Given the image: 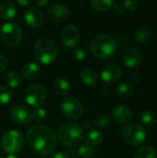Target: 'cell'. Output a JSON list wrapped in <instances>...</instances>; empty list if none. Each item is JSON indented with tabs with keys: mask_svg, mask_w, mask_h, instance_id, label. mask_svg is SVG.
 <instances>
[{
	"mask_svg": "<svg viewBox=\"0 0 157 158\" xmlns=\"http://www.w3.org/2000/svg\"><path fill=\"white\" fill-rule=\"evenodd\" d=\"M30 147L40 156H48L53 153L57 144V136L46 125H33L26 134Z\"/></svg>",
	"mask_w": 157,
	"mask_h": 158,
	"instance_id": "cell-1",
	"label": "cell"
},
{
	"mask_svg": "<svg viewBox=\"0 0 157 158\" xmlns=\"http://www.w3.org/2000/svg\"><path fill=\"white\" fill-rule=\"evenodd\" d=\"M35 56L43 65L53 63L58 56V46L56 43L49 37L39 38L34 46Z\"/></svg>",
	"mask_w": 157,
	"mask_h": 158,
	"instance_id": "cell-2",
	"label": "cell"
},
{
	"mask_svg": "<svg viewBox=\"0 0 157 158\" xmlns=\"http://www.w3.org/2000/svg\"><path fill=\"white\" fill-rule=\"evenodd\" d=\"M56 136L64 145L76 146L82 142L84 131L82 127L79 124L75 122H66L58 128Z\"/></svg>",
	"mask_w": 157,
	"mask_h": 158,
	"instance_id": "cell-3",
	"label": "cell"
},
{
	"mask_svg": "<svg viewBox=\"0 0 157 158\" xmlns=\"http://www.w3.org/2000/svg\"><path fill=\"white\" fill-rule=\"evenodd\" d=\"M92 54L97 58H108L114 55L117 49L115 39L107 34H101L93 39L90 44Z\"/></svg>",
	"mask_w": 157,
	"mask_h": 158,
	"instance_id": "cell-4",
	"label": "cell"
},
{
	"mask_svg": "<svg viewBox=\"0 0 157 158\" xmlns=\"http://www.w3.org/2000/svg\"><path fill=\"white\" fill-rule=\"evenodd\" d=\"M2 150L8 156H14L21 151L24 145V139L18 131L10 130L4 133L0 143Z\"/></svg>",
	"mask_w": 157,
	"mask_h": 158,
	"instance_id": "cell-5",
	"label": "cell"
},
{
	"mask_svg": "<svg viewBox=\"0 0 157 158\" xmlns=\"http://www.w3.org/2000/svg\"><path fill=\"white\" fill-rule=\"evenodd\" d=\"M124 142L131 146H138L142 144L146 139V131L143 126L136 123L126 125L121 131Z\"/></svg>",
	"mask_w": 157,
	"mask_h": 158,
	"instance_id": "cell-6",
	"label": "cell"
},
{
	"mask_svg": "<svg viewBox=\"0 0 157 158\" xmlns=\"http://www.w3.org/2000/svg\"><path fill=\"white\" fill-rule=\"evenodd\" d=\"M23 31L18 23L8 21L2 26L1 39L3 43L9 47H15L19 45L22 40Z\"/></svg>",
	"mask_w": 157,
	"mask_h": 158,
	"instance_id": "cell-7",
	"label": "cell"
},
{
	"mask_svg": "<svg viewBox=\"0 0 157 158\" xmlns=\"http://www.w3.org/2000/svg\"><path fill=\"white\" fill-rule=\"evenodd\" d=\"M60 110L68 119H79L83 114V106L76 97L67 96L61 101Z\"/></svg>",
	"mask_w": 157,
	"mask_h": 158,
	"instance_id": "cell-8",
	"label": "cell"
},
{
	"mask_svg": "<svg viewBox=\"0 0 157 158\" xmlns=\"http://www.w3.org/2000/svg\"><path fill=\"white\" fill-rule=\"evenodd\" d=\"M25 100L27 104L34 108L40 107L45 101L46 89L40 83H34L30 85L25 91Z\"/></svg>",
	"mask_w": 157,
	"mask_h": 158,
	"instance_id": "cell-9",
	"label": "cell"
},
{
	"mask_svg": "<svg viewBox=\"0 0 157 158\" xmlns=\"http://www.w3.org/2000/svg\"><path fill=\"white\" fill-rule=\"evenodd\" d=\"M9 118L15 124L25 125L30 123L32 119V112L28 106L19 105L11 108L9 112Z\"/></svg>",
	"mask_w": 157,
	"mask_h": 158,
	"instance_id": "cell-10",
	"label": "cell"
},
{
	"mask_svg": "<svg viewBox=\"0 0 157 158\" xmlns=\"http://www.w3.org/2000/svg\"><path fill=\"white\" fill-rule=\"evenodd\" d=\"M47 18L50 21L55 23H64L69 18L68 8L61 4H54L50 6L46 12Z\"/></svg>",
	"mask_w": 157,
	"mask_h": 158,
	"instance_id": "cell-11",
	"label": "cell"
},
{
	"mask_svg": "<svg viewBox=\"0 0 157 158\" xmlns=\"http://www.w3.org/2000/svg\"><path fill=\"white\" fill-rule=\"evenodd\" d=\"M80 30L75 25L66 26L61 32V42L66 47H75L80 41Z\"/></svg>",
	"mask_w": 157,
	"mask_h": 158,
	"instance_id": "cell-12",
	"label": "cell"
},
{
	"mask_svg": "<svg viewBox=\"0 0 157 158\" xmlns=\"http://www.w3.org/2000/svg\"><path fill=\"white\" fill-rule=\"evenodd\" d=\"M133 118V112L130 107L125 105H118L112 110V118L118 124H127Z\"/></svg>",
	"mask_w": 157,
	"mask_h": 158,
	"instance_id": "cell-13",
	"label": "cell"
},
{
	"mask_svg": "<svg viewBox=\"0 0 157 158\" xmlns=\"http://www.w3.org/2000/svg\"><path fill=\"white\" fill-rule=\"evenodd\" d=\"M43 18L44 16L43 12L35 6L28 8V10L24 14V20L26 24L32 29L40 27L43 22Z\"/></svg>",
	"mask_w": 157,
	"mask_h": 158,
	"instance_id": "cell-14",
	"label": "cell"
},
{
	"mask_svg": "<svg viewBox=\"0 0 157 158\" xmlns=\"http://www.w3.org/2000/svg\"><path fill=\"white\" fill-rule=\"evenodd\" d=\"M122 76V69L118 64H108L106 65L102 72L101 78L105 82H116Z\"/></svg>",
	"mask_w": 157,
	"mask_h": 158,
	"instance_id": "cell-15",
	"label": "cell"
},
{
	"mask_svg": "<svg viewBox=\"0 0 157 158\" xmlns=\"http://www.w3.org/2000/svg\"><path fill=\"white\" fill-rule=\"evenodd\" d=\"M143 54L141 50L137 47H130L126 50V52L123 55V63L128 68L133 69L136 66H138L142 61Z\"/></svg>",
	"mask_w": 157,
	"mask_h": 158,
	"instance_id": "cell-16",
	"label": "cell"
},
{
	"mask_svg": "<svg viewBox=\"0 0 157 158\" xmlns=\"http://www.w3.org/2000/svg\"><path fill=\"white\" fill-rule=\"evenodd\" d=\"M17 13L16 6L11 1H4L0 4V19L3 20L12 19Z\"/></svg>",
	"mask_w": 157,
	"mask_h": 158,
	"instance_id": "cell-17",
	"label": "cell"
},
{
	"mask_svg": "<svg viewBox=\"0 0 157 158\" xmlns=\"http://www.w3.org/2000/svg\"><path fill=\"white\" fill-rule=\"evenodd\" d=\"M154 37V30L149 26L140 27L135 31V39L141 44H146L150 42Z\"/></svg>",
	"mask_w": 157,
	"mask_h": 158,
	"instance_id": "cell-18",
	"label": "cell"
},
{
	"mask_svg": "<svg viewBox=\"0 0 157 158\" xmlns=\"http://www.w3.org/2000/svg\"><path fill=\"white\" fill-rule=\"evenodd\" d=\"M80 79L86 86H94L98 81V76L92 69H82L80 73Z\"/></svg>",
	"mask_w": 157,
	"mask_h": 158,
	"instance_id": "cell-19",
	"label": "cell"
},
{
	"mask_svg": "<svg viewBox=\"0 0 157 158\" xmlns=\"http://www.w3.org/2000/svg\"><path fill=\"white\" fill-rule=\"evenodd\" d=\"M84 139L87 144L91 146H97L100 145L103 142V135L97 130H89L86 134L84 135Z\"/></svg>",
	"mask_w": 157,
	"mask_h": 158,
	"instance_id": "cell-20",
	"label": "cell"
},
{
	"mask_svg": "<svg viewBox=\"0 0 157 158\" xmlns=\"http://www.w3.org/2000/svg\"><path fill=\"white\" fill-rule=\"evenodd\" d=\"M54 90L59 95H66L70 91V84L67 79L58 77L54 81Z\"/></svg>",
	"mask_w": 157,
	"mask_h": 158,
	"instance_id": "cell-21",
	"label": "cell"
},
{
	"mask_svg": "<svg viewBox=\"0 0 157 158\" xmlns=\"http://www.w3.org/2000/svg\"><path fill=\"white\" fill-rule=\"evenodd\" d=\"M40 73V67L36 62L27 63L22 69V75L27 80L35 79Z\"/></svg>",
	"mask_w": 157,
	"mask_h": 158,
	"instance_id": "cell-22",
	"label": "cell"
},
{
	"mask_svg": "<svg viewBox=\"0 0 157 158\" xmlns=\"http://www.w3.org/2000/svg\"><path fill=\"white\" fill-rule=\"evenodd\" d=\"M156 150L152 146L145 145L135 152L133 158H156Z\"/></svg>",
	"mask_w": 157,
	"mask_h": 158,
	"instance_id": "cell-23",
	"label": "cell"
},
{
	"mask_svg": "<svg viewBox=\"0 0 157 158\" xmlns=\"http://www.w3.org/2000/svg\"><path fill=\"white\" fill-rule=\"evenodd\" d=\"M116 92H117L118 96L123 97V98H128V97H130L134 94L135 89H134L133 85H131L130 83L122 82V83L118 85Z\"/></svg>",
	"mask_w": 157,
	"mask_h": 158,
	"instance_id": "cell-24",
	"label": "cell"
},
{
	"mask_svg": "<svg viewBox=\"0 0 157 158\" xmlns=\"http://www.w3.org/2000/svg\"><path fill=\"white\" fill-rule=\"evenodd\" d=\"M6 83L11 89H16L20 84V75L17 70L9 71L6 76Z\"/></svg>",
	"mask_w": 157,
	"mask_h": 158,
	"instance_id": "cell-25",
	"label": "cell"
},
{
	"mask_svg": "<svg viewBox=\"0 0 157 158\" xmlns=\"http://www.w3.org/2000/svg\"><path fill=\"white\" fill-rule=\"evenodd\" d=\"M113 5V0H91V6L97 11H106Z\"/></svg>",
	"mask_w": 157,
	"mask_h": 158,
	"instance_id": "cell-26",
	"label": "cell"
},
{
	"mask_svg": "<svg viewBox=\"0 0 157 158\" xmlns=\"http://www.w3.org/2000/svg\"><path fill=\"white\" fill-rule=\"evenodd\" d=\"M94 125L99 129H106L111 125V118L107 114H99L94 118Z\"/></svg>",
	"mask_w": 157,
	"mask_h": 158,
	"instance_id": "cell-27",
	"label": "cell"
},
{
	"mask_svg": "<svg viewBox=\"0 0 157 158\" xmlns=\"http://www.w3.org/2000/svg\"><path fill=\"white\" fill-rule=\"evenodd\" d=\"M78 154L81 158H91L94 155V149L93 146L85 143L80 146L78 150Z\"/></svg>",
	"mask_w": 157,
	"mask_h": 158,
	"instance_id": "cell-28",
	"label": "cell"
},
{
	"mask_svg": "<svg viewBox=\"0 0 157 158\" xmlns=\"http://www.w3.org/2000/svg\"><path fill=\"white\" fill-rule=\"evenodd\" d=\"M141 121L142 123L146 126L150 127L154 124L155 121V115L151 110H143L141 115Z\"/></svg>",
	"mask_w": 157,
	"mask_h": 158,
	"instance_id": "cell-29",
	"label": "cell"
},
{
	"mask_svg": "<svg viewBox=\"0 0 157 158\" xmlns=\"http://www.w3.org/2000/svg\"><path fill=\"white\" fill-rule=\"evenodd\" d=\"M12 95L13 94L10 89L0 86V106H4L9 103L12 98Z\"/></svg>",
	"mask_w": 157,
	"mask_h": 158,
	"instance_id": "cell-30",
	"label": "cell"
},
{
	"mask_svg": "<svg viewBox=\"0 0 157 158\" xmlns=\"http://www.w3.org/2000/svg\"><path fill=\"white\" fill-rule=\"evenodd\" d=\"M32 118L33 119L38 122V123H43L46 118H47V113L46 110L42 108V107H38L34 110V112L32 113Z\"/></svg>",
	"mask_w": 157,
	"mask_h": 158,
	"instance_id": "cell-31",
	"label": "cell"
},
{
	"mask_svg": "<svg viewBox=\"0 0 157 158\" xmlns=\"http://www.w3.org/2000/svg\"><path fill=\"white\" fill-rule=\"evenodd\" d=\"M72 57L79 62L84 61L86 58V53L83 49L81 48H75L72 51Z\"/></svg>",
	"mask_w": 157,
	"mask_h": 158,
	"instance_id": "cell-32",
	"label": "cell"
},
{
	"mask_svg": "<svg viewBox=\"0 0 157 158\" xmlns=\"http://www.w3.org/2000/svg\"><path fill=\"white\" fill-rule=\"evenodd\" d=\"M124 8L130 12H134L137 10L139 6V3L137 0H124Z\"/></svg>",
	"mask_w": 157,
	"mask_h": 158,
	"instance_id": "cell-33",
	"label": "cell"
},
{
	"mask_svg": "<svg viewBox=\"0 0 157 158\" xmlns=\"http://www.w3.org/2000/svg\"><path fill=\"white\" fill-rule=\"evenodd\" d=\"M130 79L132 82L134 83H139L142 81V75L141 72L137 69H133L130 73Z\"/></svg>",
	"mask_w": 157,
	"mask_h": 158,
	"instance_id": "cell-34",
	"label": "cell"
},
{
	"mask_svg": "<svg viewBox=\"0 0 157 158\" xmlns=\"http://www.w3.org/2000/svg\"><path fill=\"white\" fill-rule=\"evenodd\" d=\"M113 9V12L117 15H123L125 13V8L124 6L121 4H115L111 7Z\"/></svg>",
	"mask_w": 157,
	"mask_h": 158,
	"instance_id": "cell-35",
	"label": "cell"
},
{
	"mask_svg": "<svg viewBox=\"0 0 157 158\" xmlns=\"http://www.w3.org/2000/svg\"><path fill=\"white\" fill-rule=\"evenodd\" d=\"M8 66V60L6 56L0 54V73L3 72Z\"/></svg>",
	"mask_w": 157,
	"mask_h": 158,
	"instance_id": "cell-36",
	"label": "cell"
},
{
	"mask_svg": "<svg viewBox=\"0 0 157 158\" xmlns=\"http://www.w3.org/2000/svg\"><path fill=\"white\" fill-rule=\"evenodd\" d=\"M50 158H70L69 155L66 152H58L56 154H53Z\"/></svg>",
	"mask_w": 157,
	"mask_h": 158,
	"instance_id": "cell-37",
	"label": "cell"
},
{
	"mask_svg": "<svg viewBox=\"0 0 157 158\" xmlns=\"http://www.w3.org/2000/svg\"><path fill=\"white\" fill-rule=\"evenodd\" d=\"M34 3L36 4V6H41V7H43V6H45L48 5L49 0H34Z\"/></svg>",
	"mask_w": 157,
	"mask_h": 158,
	"instance_id": "cell-38",
	"label": "cell"
},
{
	"mask_svg": "<svg viewBox=\"0 0 157 158\" xmlns=\"http://www.w3.org/2000/svg\"><path fill=\"white\" fill-rule=\"evenodd\" d=\"M18 5L20 6L21 7H26V6H29L30 3H31V0H16Z\"/></svg>",
	"mask_w": 157,
	"mask_h": 158,
	"instance_id": "cell-39",
	"label": "cell"
},
{
	"mask_svg": "<svg viewBox=\"0 0 157 158\" xmlns=\"http://www.w3.org/2000/svg\"><path fill=\"white\" fill-rule=\"evenodd\" d=\"M99 91H100V93H101L103 95H106V94H109L110 89H109V87H107L106 85H102V86L100 87Z\"/></svg>",
	"mask_w": 157,
	"mask_h": 158,
	"instance_id": "cell-40",
	"label": "cell"
},
{
	"mask_svg": "<svg viewBox=\"0 0 157 158\" xmlns=\"http://www.w3.org/2000/svg\"><path fill=\"white\" fill-rule=\"evenodd\" d=\"M6 158H19V157H17V156H8L7 157H6Z\"/></svg>",
	"mask_w": 157,
	"mask_h": 158,
	"instance_id": "cell-41",
	"label": "cell"
},
{
	"mask_svg": "<svg viewBox=\"0 0 157 158\" xmlns=\"http://www.w3.org/2000/svg\"><path fill=\"white\" fill-rule=\"evenodd\" d=\"M40 158H46V157H40Z\"/></svg>",
	"mask_w": 157,
	"mask_h": 158,
	"instance_id": "cell-42",
	"label": "cell"
}]
</instances>
